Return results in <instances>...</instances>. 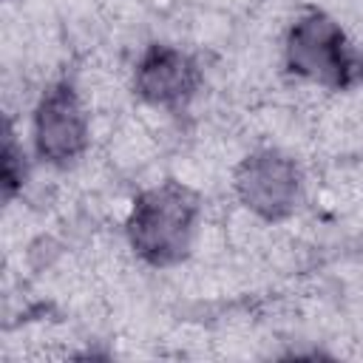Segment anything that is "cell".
Returning <instances> with one entry per match:
<instances>
[{"label": "cell", "instance_id": "cell-4", "mask_svg": "<svg viewBox=\"0 0 363 363\" xmlns=\"http://www.w3.org/2000/svg\"><path fill=\"white\" fill-rule=\"evenodd\" d=\"M37 156L54 167L74 164L88 147V116L71 82H54L43 91L34 111Z\"/></svg>", "mask_w": 363, "mask_h": 363}, {"label": "cell", "instance_id": "cell-1", "mask_svg": "<svg viewBox=\"0 0 363 363\" xmlns=\"http://www.w3.org/2000/svg\"><path fill=\"white\" fill-rule=\"evenodd\" d=\"M201 201L182 182H162L133 199L128 216V241L150 267H173L190 255Z\"/></svg>", "mask_w": 363, "mask_h": 363}, {"label": "cell", "instance_id": "cell-5", "mask_svg": "<svg viewBox=\"0 0 363 363\" xmlns=\"http://www.w3.org/2000/svg\"><path fill=\"white\" fill-rule=\"evenodd\" d=\"M201 85V71L190 54L176 45L153 43L136 62L133 91L153 108L179 111L184 108Z\"/></svg>", "mask_w": 363, "mask_h": 363}, {"label": "cell", "instance_id": "cell-6", "mask_svg": "<svg viewBox=\"0 0 363 363\" xmlns=\"http://www.w3.org/2000/svg\"><path fill=\"white\" fill-rule=\"evenodd\" d=\"M26 182V164H23V150L17 147L11 125H6V145H3V196L11 199Z\"/></svg>", "mask_w": 363, "mask_h": 363}, {"label": "cell", "instance_id": "cell-3", "mask_svg": "<svg viewBox=\"0 0 363 363\" xmlns=\"http://www.w3.org/2000/svg\"><path fill=\"white\" fill-rule=\"evenodd\" d=\"M235 193L241 204L258 218L281 221L298 207L301 170L281 150H255L235 167Z\"/></svg>", "mask_w": 363, "mask_h": 363}, {"label": "cell", "instance_id": "cell-2", "mask_svg": "<svg viewBox=\"0 0 363 363\" xmlns=\"http://www.w3.org/2000/svg\"><path fill=\"white\" fill-rule=\"evenodd\" d=\"M284 62L289 74L309 79L332 91H349L363 82V57L349 43L346 31L323 11H303L284 45Z\"/></svg>", "mask_w": 363, "mask_h": 363}]
</instances>
